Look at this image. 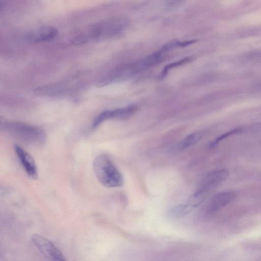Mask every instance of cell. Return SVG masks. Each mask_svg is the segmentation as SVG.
Here are the masks:
<instances>
[{"instance_id": "obj_12", "label": "cell", "mask_w": 261, "mask_h": 261, "mask_svg": "<svg viewBox=\"0 0 261 261\" xmlns=\"http://www.w3.org/2000/svg\"><path fill=\"white\" fill-rule=\"evenodd\" d=\"M237 34L241 36L261 35V27L257 26L241 29L237 32Z\"/></svg>"}, {"instance_id": "obj_6", "label": "cell", "mask_w": 261, "mask_h": 261, "mask_svg": "<svg viewBox=\"0 0 261 261\" xmlns=\"http://www.w3.org/2000/svg\"><path fill=\"white\" fill-rule=\"evenodd\" d=\"M14 151L27 175L31 178H38V170L33 158L18 144L14 145Z\"/></svg>"}, {"instance_id": "obj_13", "label": "cell", "mask_w": 261, "mask_h": 261, "mask_svg": "<svg viewBox=\"0 0 261 261\" xmlns=\"http://www.w3.org/2000/svg\"><path fill=\"white\" fill-rule=\"evenodd\" d=\"M185 0H169L168 5L171 7H174L182 4Z\"/></svg>"}, {"instance_id": "obj_4", "label": "cell", "mask_w": 261, "mask_h": 261, "mask_svg": "<svg viewBox=\"0 0 261 261\" xmlns=\"http://www.w3.org/2000/svg\"><path fill=\"white\" fill-rule=\"evenodd\" d=\"M32 240L36 247L47 260L64 261L66 260L62 252L49 240L38 234H34Z\"/></svg>"}, {"instance_id": "obj_7", "label": "cell", "mask_w": 261, "mask_h": 261, "mask_svg": "<svg viewBox=\"0 0 261 261\" xmlns=\"http://www.w3.org/2000/svg\"><path fill=\"white\" fill-rule=\"evenodd\" d=\"M56 28L50 25H44L34 29L28 34V39L34 42L48 41L54 39L58 34Z\"/></svg>"}, {"instance_id": "obj_3", "label": "cell", "mask_w": 261, "mask_h": 261, "mask_svg": "<svg viewBox=\"0 0 261 261\" xmlns=\"http://www.w3.org/2000/svg\"><path fill=\"white\" fill-rule=\"evenodd\" d=\"M226 169H219L209 172L203 179L198 188L190 196L189 202L200 205L209 193L224 181L228 177Z\"/></svg>"}, {"instance_id": "obj_5", "label": "cell", "mask_w": 261, "mask_h": 261, "mask_svg": "<svg viewBox=\"0 0 261 261\" xmlns=\"http://www.w3.org/2000/svg\"><path fill=\"white\" fill-rule=\"evenodd\" d=\"M136 110V107L132 105L114 110L105 111L100 113L94 119L92 123V127L93 128H97L107 120L126 118L133 114Z\"/></svg>"}, {"instance_id": "obj_2", "label": "cell", "mask_w": 261, "mask_h": 261, "mask_svg": "<svg viewBox=\"0 0 261 261\" xmlns=\"http://www.w3.org/2000/svg\"><path fill=\"white\" fill-rule=\"evenodd\" d=\"M93 167L96 178L105 187L116 188L123 185L122 175L107 154L97 156L93 161Z\"/></svg>"}, {"instance_id": "obj_10", "label": "cell", "mask_w": 261, "mask_h": 261, "mask_svg": "<svg viewBox=\"0 0 261 261\" xmlns=\"http://www.w3.org/2000/svg\"><path fill=\"white\" fill-rule=\"evenodd\" d=\"M200 133H193L182 140L177 146V149H184L196 144L201 138Z\"/></svg>"}, {"instance_id": "obj_9", "label": "cell", "mask_w": 261, "mask_h": 261, "mask_svg": "<svg viewBox=\"0 0 261 261\" xmlns=\"http://www.w3.org/2000/svg\"><path fill=\"white\" fill-rule=\"evenodd\" d=\"M199 206L196 204L188 202L180 204L170 208L166 214V217L170 220L180 219L188 215Z\"/></svg>"}, {"instance_id": "obj_11", "label": "cell", "mask_w": 261, "mask_h": 261, "mask_svg": "<svg viewBox=\"0 0 261 261\" xmlns=\"http://www.w3.org/2000/svg\"><path fill=\"white\" fill-rule=\"evenodd\" d=\"M191 60V57H188L182 59L173 63H170L166 65L163 69L160 75V79H163L167 74L169 70L174 67L180 66L185 63H188Z\"/></svg>"}, {"instance_id": "obj_8", "label": "cell", "mask_w": 261, "mask_h": 261, "mask_svg": "<svg viewBox=\"0 0 261 261\" xmlns=\"http://www.w3.org/2000/svg\"><path fill=\"white\" fill-rule=\"evenodd\" d=\"M236 197L233 191H225L213 196L210 200L207 210L209 213L215 212L231 202Z\"/></svg>"}, {"instance_id": "obj_1", "label": "cell", "mask_w": 261, "mask_h": 261, "mask_svg": "<svg viewBox=\"0 0 261 261\" xmlns=\"http://www.w3.org/2000/svg\"><path fill=\"white\" fill-rule=\"evenodd\" d=\"M0 127L2 131L29 143L40 144L46 140L45 132L34 125L1 118Z\"/></svg>"}]
</instances>
